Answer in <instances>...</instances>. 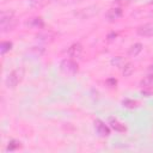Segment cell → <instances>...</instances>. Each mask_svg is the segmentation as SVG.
Here are the masks:
<instances>
[{
	"label": "cell",
	"instance_id": "obj_1",
	"mask_svg": "<svg viewBox=\"0 0 153 153\" xmlns=\"http://www.w3.org/2000/svg\"><path fill=\"white\" fill-rule=\"evenodd\" d=\"M16 26V18L13 12L11 11H2L1 12V17H0V27L2 32H7L13 30V27Z\"/></svg>",
	"mask_w": 153,
	"mask_h": 153
},
{
	"label": "cell",
	"instance_id": "obj_2",
	"mask_svg": "<svg viewBox=\"0 0 153 153\" xmlns=\"http://www.w3.org/2000/svg\"><path fill=\"white\" fill-rule=\"evenodd\" d=\"M23 76H24V72H23V69H14V71H12L8 75H7V78H6V86L10 88H13V87H16L20 81H22V79H23Z\"/></svg>",
	"mask_w": 153,
	"mask_h": 153
},
{
	"label": "cell",
	"instance_id": "obj_3",
	"mask_svg": "<svg viewBox=\"0 0 153 153\" xmlns=\"http://www.w3.org/2000/svg\"><path fill=\"white\" fill-rule=\"evenodd\" d=\"M60 68H61V71H62L65 74L72 75V74H75V73L78 72V63L74 62V61L71 60V59H68V60L66 59V60H63V61L61 62Z\"/></svg>",
	"mask_w": 153,
	"mask_h": 153
},
{
	"label": "cell",
	"instance_id": "obj_4",
	"mask_svg": "<svg viewBox=\"0 0 153 153\" xmlns=\"http://www.w3.org/2000/svg\"><path fill=\"white\" fill-rule=\"evenodd\" d=\"M136 32L139 36H142V37L153 36V23H146L143 25H140L136 29Z\"/></svg>",
	"mask_w": 153,
	"mask_h": 153
},
{
	"label": "cell",
	"instance_id": "obj_5",
	"mask_svg": "<svg viewBox=\"0 0 153 153\" xmlns=\"http://www.w3.org/2000/svg\"><path fill=\"white\" fill-rule=\"evenodd\" d=\"M123 14V11L120 8V7H111L108 10V12L105 13V18L109 20V22H115L117 19H120Z\"/></svg>",
	"mask_w": 153,
	"mask_h": 153
},
{
	"label": "cell",
	"instance_id": "obj_6",
	"mask_svg": "<svg viewBox=\"0 0 153 153\" xmlns=\"http://www.w3.org/2000/svg\"><path fill=\"white\" fill-rule=\"evenodd\" d=\"M94 128L97 130V133L100 135V136H108L110 134V130L109 128L104 124V122H102L100 120H96L94 121Z\"/></svg>",
	"mask_w": 153,
	"mask_h": 153
},
{
	"label": "cell",
	"instance_id": "obj_7",
	"mask_svg": "<svg viewBox=\"0 0 153 153\" xmlns=\"http://www.w3.org/2000/svg\"><path fill=\"white\" fill-rule=\"evenodd\" d=\"M81 51H82V45H81L80 43H74V44H72V45L68 48V50H67V53H68V55H69L71 57H79V56L81 55Z\"/></svg>",
	"mask_w": 153,
	"mask_h": 153
},
{
	"label": "cell",
	"instance_id": "obj_8",
	"mask_svg": "<svg viewBox=\"0 0 153 153\" xmlns=\"http://www.w3.org/2000/svg\"><path fill=\"white\" fill-rule=\"evenodd\" d=\"M110 126L112 129H115L116 131H126V127L123 123H121L120 121H117L116 118H110Z\"/></svg>",
	"mask_w": 153,
	"mask_h": 153
},
{
	"label": "cell",
	"instance_id": "obj_9",
	"mask_svg": "<svg viewBox=\"0 0 153 153\" xmlns=\"http://www.w3.org/2000/svg\"><path fill=\"white\" fill-rule=\"evenodd\" d=\"M141 86L143 87V90L152 88L153 87V74H148L147 76H145L141 80Z\"/></svg>",
	"mask_w": 153,
	"mask_h": 153
},
{
	"label": "cell",
	"instance_id": "obj_10",
	"mask_svg": "<svg viewBox=\"0 0 153 153\" xmlns=\"http://www.w3.org/2000/svg\"><path fill=\"white\" fill-rule=\"evenodd\" d=\"M141 50H142V44H141V43H135V44H133V45L129 48L128 54H129L130 56H136Z\"/></svg>",
	"mask_w": 153,
	"mask_h": 153
},
{
	"label": "cell",
	"instance_id": "obj_11",
	"mask_svg": "<svg viewBox=\"0 0 153 153\" xmlns=\"http://www.w3.org/2000/svg\"><path fill=\"white\" fill-rule=\"evenodd\" d=\"M49 0H30V5L32 7H36V8H39V7H43L44 5L48 4Z\"/></svg>",
	"mask_w": 153,
	"mask_h": 153
},
{
	"label": "cell",
	"instance_id": "obj_12",
	"mask_svg": "<svg viewBox=\"0 0 153 153\" xmlns=\"http://www.w3.org/2000/svg\"><path fill=\"white\" fill-rule=\"evenodd\" d=\"M122 67H123V69H122L123 75H126V76L130 75V74L133 73V71H134V67H133L130 63H126V65H123Z\"/></svg>",
	"mask_w": 153,
	"mask_h": 153
},
{
	"label": "cell",
	"instance_id": "obj_13",
	"mask_svg": "<svg viewBox=\"0 0 153 153\" xmlns=\"http://www.w3.org/2000/svg\"><path fill=\"white\" fill-rule=\"evenodd\" d=\"M11 48H12V43L11 42H2L1 43V53L2 54H5L6 51L11 50Z\"/></svg>",
	"mask_w": 153,
	"mask_h": 153
},
{
	"label": "cell",
	"instance_id": "obj_14",
	"mask_svg": "<svg viewBox=\"0 0 153 153\" xmlns=\"http://www.w3.org/2000/svg\"><path fill=\"white\" fill-rule=\"evenodd\" d=\"M18 147H20V142L19 141H16V140H12L10 142V145L7 146V151H13V149H16Z\"/></svg>",
	"mask_w": 153,
	"mask_h": 153
},
{
	"label": "cell",
	"instance_id": "obj_15",
	"mask_svg": "<svg viewBox=\"0 0 153 153\" xmlns=\"http://www.w3.org/2000/svg\"><path fill=\"white\" fill-rule=\"evenodd\" d=\"M123 105H124L126 108H135V106H136V102L130 100V99H124V100H123Z\"/></svg>",
	"mask_w": 153,
	"mask_h": 153
},
{
	"label": "cell",
	"instance_id": "obj_16",
	"mask_svg": "<svg viewBox=\"0 0 153 153\" xmlns=\"http://www.w3.org/2000/svg\"><path fill=\"white\" fill-rule=\"evenodd\" d=\"M134 0H116V2L117 4H120V5H129L130 2H133Z\"/></svg>",
	"mask_w": 153,
	"mask_h": 153
},
{
	"label": "cell",
	"instance_id": "obj_17",
	"mask_svg": "<svg viewBox=\"0 0 153 153\" xmlns=\"http://www.w3.org/2000/svg\"><path fill=\"white\" fill-rule=\"evenodd\" d=\"M148 73H149V74H153V65L149 66V68H148Z\"/></svg>",
	"mask_w": 153,
	"mask_h": 153
}]
</instances>
